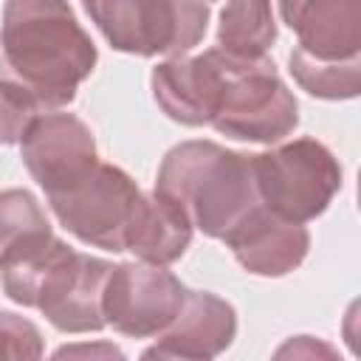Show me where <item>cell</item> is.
Segmentation results:
<instances>
[{
    "mask_svg": "<svg viewBox=\"0 0 361 361\" xmlns=\"http://www.w3.org/2000/svg\"><path fill=\"white\" fill-rule=\"evenodd\" d=\"M3 79L23 85L42 110L65 107L93 73L99 51L62 0H8L0 23Z\"/></svg>",
    "mask_w": 361,
    "mask_h": 361,
    "instance_id": "6da1fadb",
    "label": "cell"
},
{
    "mask_svg": "<svg viewBox=\"0 0 361 361\" xmlns=\"http://www.w3.org/2000/svg\"><path fill=\"white\" fill-rule=\"evenodd\" d=\"M155 192L172 200L192 228L223 240L245 214L259 206L251 152L217 141H180L161 158Z\"/></svg>",
    "mask_w": 361,
    "mask_h": 361,
    "instance_id": "7a4b0ae2",
    "label": "cell"
},
{
    "mask_svg": "<svg viewBox=\"0 0 361 361\" xmlns=\"http://www.w3.org/2000/svg\"><path fill=\"white\" fill-rule=\"evenodd\" d=\"M220 71V96L212 127L237 141L276 144L299 127V102L282 82L276 65L265 59H231L212 48Z\"/></svg>",
    "mask_w": 361,
    "mask_h": 361,
    "instance_id": "3957f363",
    "label": "cell"
},
{
    "mask_svg": "<svg viewBox=\"0 0 361 361\" xmlns=\"http://www.w3.org/2000/svg\"><path fill=\"white\" fill-rule=\"evenodd\" d=\"M85 11L113 51L175 59L206 37L212 6L195 0H87Z\"/></svg>",
    "mask_w": 361,
    "mask_h": 361,
    "instance_id": "277c9868",
    "label": "cell"
},
{
    "mask_svg": "<svg viewBox=\"0 0 361 361\" xmlns=\"http://www.w3.org/2000/svg\"><path fill=\"white\" fill-rule=\"evenodd\" d=\"M251 169L259 206L290 223L316 220L341 192L338 158L307 135L268 152H254Z\"/></svg>",
    "mask_w": 361,
    "mask_h": 361,
    "instance_id": "5b68a950",
    "label": "cell"
},
{
    "mask_svg": "<svg viewBox=\"0 0 361 361\" xmlns=\"http://www.w3.org/2000/svg\"><path fill=\"white\" fill-rule=\"evenodd\" d=\"M141 195L138 183L121 166L99 161L76 186L48 195V206L59 226L79 243L118 254L124 251Z\"/></svg>",
    "mask_w": 361,
    "mask_h": 361,
    "instance_id": "8992f818",
    "label": "cell"
},
{
    "mask_svg": "<svg viewBox=\"0 0 361 361\" xmlns=\"http://www.w3.org/2000/svg\"><path fill=\"white\" fill-rule=\"evenodd\" d=\"M186 290L189 288H183V282L166 268L147 262H118L107 276L102 313L104 322L121 336H161L180 313Z\"/></svg>",
    "mask_w": 361,
    "mask_h": 361,
    "instance_id": "52a82bcc",
    "label": "cell"
},
{
    "mask_svg": "<svg viewBox=\"0 0 361 361\" xmlns=\"http://www.w3.org/2000/svg\"><path fill=\"white\" fill-rule=\"evenodd\" d=\"M110 271V259L90 257L65 245L39 276L34 307L59 333H99L107 324L102 299Z\"/></svg>",
    "mask_w": 361,
    "mask_h": 361,
    "instance_id": "ba28073f",
    "label": "cell"
},
{
    "mask_svg": "<svg viewBox=\"0 0 361 361\" xmlns=\"http://www.w3.org/2000/svg\"><path fill=\"white\" fill-rule=\"evenodd\" d=\"M20 158L28 175L48 195L76 186L99 164L90 127L73 113H39L20 141Z\"/></svg>",
    "mask_w": 361,
    "mask_h": 361,
    "instance_id": "9c48e42d",
    "label": "cell"
},
{
    "mask_svg": "<svg viewBox=\"0 0 361 361\" xmlns=\"http://www.w3.org/2000/svg\"><path fill=\"white\" fill-rule=\"evenodd\" d=\"M223 243L231 248L240 268L254 276H285L296 271L310 251V231L302 223H290L265 206L245 214Z\"/></svg>",
    "mask_w": 361,
    "mask_h": 361,
    "instance_id": "30bf717a",
    "label": "cell"
},
{
    "mask_svg": "<svg viewBox=\"0 0 361 361\" xmlns=\"http://www.w3.org/2000/svg\"><path fill=\"white\" fill-rule=\"evenodd\" d=\"M155 104L178 124L203 127L212 124L220 96V71L214 51L200 56H175L164 59L149 73Z\"/></svg>",
    "mask_w": 361,
    "mask_h": 361,
    "instance_id": "8fae6325",
    "label": "cell"
},
{
    "mask_svg": "<svg viewBox=\"0 0 361 361\" xmlns=\"http://www.w3.org/2000/svg\"><path fill=\"white\" fill-rule=\"evenodd\" d=\"M279 14L299 37V51L319 62H350L361 56V3L316 0L279 3Z\"/></svg>",
    "mask_w": 361,
    "mask_h": 361,
    "instance_id": "7c38bea8",
    "label": "cell"
},
{
    "mask_svg": "<svg viewBox=\"0 0 361 361\" xmlns=\"http://www.w3.org/2000/svg\"><path fill=\"white\" fill-rule=\"evenodd\" d=\"M234 336H237V313L231 302L209 290H186L180 313L161 333L158 344L192 358L212 361L214 355L231 347Z\"/></svg>",
    "mask_w": 361,
    "mask_h": 361,
    "instance_id": "4fadbf2b",
    "label": "cell"
},
{
    "mask_svg": "<svg viewBox=\"0 0 361 361\" xmlns=\"http://www.w3.org/2000/svg\"><path fill=\"white\" fill-rule=\"evenodd\" d=\"M192 231L195 228L186 220V214L172 200H166L164 195L152 189L149 195H141L138 200L135 217L127 231L124 251H133L138 262L166 268L186 254L192 243Z\"/></svg>",
    "mask_w": 361,
    "mask_h": 361,
    "instance_id": "5bb4252c",
    "label": "cell"
},
{
    "mask_svg": "<svg viewBox=\"0 0 361 361\" xmlns=\"http://www.w3.org/2000/svg\"><path fill=\"white\" fill-rule=\"evenodd\" d=\"M276 42V23L271 3L262 0H234L220 8L217 51L231 59H265L268 48Z\"/></svg>",
    "mask_w": 361,
    "mask_h": 361,
    "instance_id": "9a60e30c",
    "label": "cell"
},
{
    "mask_svg": "<svg viewBox=\"0 0 361 361\" xmlns=\"http://www.w3.org/2000/svg\"><path fill=\"white\" fill-rule=\"evenodd\" d=\"M288 71L293 82L316 99L344 102L361 93V56L350 62H319L293 48L288 56Z\"/></svg>",
    "mask_w": 361,
    "mask_h": 361,
    "instance_id": "2e32d148",
    "label": "cell"
},
{
    "mask_svg": "<svg viewBox=\"0 0 361 361\" xmlns=\"http://www.w3.org/2000/svg\"><path fill=\"white\" fill-rule=\"evenodd\" d=\"M51 234V223L28 189L0 192V259Z\"/></svg>",
    "mask_w": 361,
    "mask_h": 361,
    "instance_id": "e0dca14e",
    "label": "cell"
},
{
    "mask_svg": "<svg viewBox=\"0 0 361 361\" xmlns=\"http://www.w3.org/2000/svg\"><path fill=\"white\" fill-rule=\"evenodd\" d=\"M39 110V102L23 85L0 76V144H20Z\"/></svg>",
    "mask_w": 361,
    "mask_h": 361,
    "instance_id": "ac0fdd59",
    "label": "cell"
},
{
    "mask_svg": "<svg viewBox=\"0 0 361 361\" xmlns=\"http://www.w3.org/2000/svg\"><path fill=\"white\" fill-rule=\"evenodd\" d=\"M42 350L45 338L31 319L0 310V361H42Z\"/></svg>",
    "mask_w": 361,
    "mask_h": 361,
    "instance_id": "d6986e66",
    "label": "cell"
},
{
    "mask_svg": "<svg viewBox=\"0 0 361 361\" xmlns=\"http://www.w3.org/2000/svg\"><path fill=\"white\" fill-rule=\"evenodd\" d=\"M271 361H344V358H341V353H338L333 344H327L324 338H316V336L302 333V336L285 338V341L274 350Z\"/></svg>",
    "mask_w": 361,
    "mask_h": 361,
    "instance_id": "ffe728a7",
    "label": "cell"
},
{
    "mask_svg": "<svg viewBox=\"0 0 361 361\" xmlns=\"http://www.w3.org/2000/svg\"><path fill=\"white\" fill-rule=\"evenodd\" d=\"M48 361H127V355L113 341H71L56 347Z\"/></svg>",
    "mask_w": 361,
    "mask_h": 361,
    "instance_id": "44dd1931",
    "label": "cell"
},
{
    "mask_svg": "<svg viewBox=\"0 0 361 361\" xmlns=\"http://www.w3.org/2000/svg\"><path fill=\"white\" fill-rule=\"evenodd\" d=\"M138 361H206V358H192V355H183V353H175L164 344H149Z\"/></svg>",
    "mask_w": 361,
    "mask_h": 361,
    "instance_id": "7402d4cb",
    "label": "cell"
}]
</instances>
